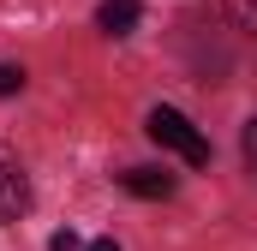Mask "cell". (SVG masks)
<instances>
[{
	"mask_svg": "<svg viewBox=\"0 0 257 251\" xmlns=\"http://www.w3.org/2000/svg\"><path fill=\"white\" fill-rule=\"evenodd\" d=\"M24 209H30V180H24V168L0 150V227H6V221H18Z\"/></svg>",
	"mask_w": 257,
	"mask_h": 251,
	"instance_id": "cell-2",
	"label": "cell"
},
{
	"mask_svg": "<svg viewBox=\"0 0 257 251\" xmlns=\"http://www.w3.org/2000/svg\"><path fill=\"white\" fill-rule=\"evenodd\" d=\"M24 90V66H0V96H18Z\"/></svg>",
	"mask_w": 257,
	"mask_h": 251,
	"instance_id": "cell-5",
	"label": "cell"
},
{
	"mask_svg": "<svg viewBox=\"0 0 257 251\" xmlns=\"http://www.w3.org/2000/svg\"><path fill=\"white\" fill-rule=\"evenodd\" d=\"M84 251H120V245H114V239H96V245H84Z\"/></svg>",
	"mask_w": 257,
	"mask_h": 251,
	"instance_id": "cell-8",
	"label": "cell"
},
{
	"mask_svg": "<svg viewBox=\"0 0 257 251\" xmlns=\"http://www.w3.org/2000/svg\"><path fill=\"white\" fill-rule=\"evenodd\" d=\"M126 191L132 197H168V191H174V174H168V168H132Z\"/></svg>",
	"mask_w": 257,
	"mask_h": 251,
	"instance_id": "cell-4",
	"label": "cell"
},
{
	"mask_svg": "<svg viewBox=\"0 0 257 251\" xmlns=\"http://www.w3.org/2000/svg\"><path fill=\"white\" fill-rule=\"evenodd\" d=\"M245 168H251V174H257V120L245 126Z\"/></svg>",
	"mask_w": 257,
	"mask_h": 251,
	"instance_id": "cell-7",
	"label": "cell"
},
{
	"mask_svg": "<svg viewBox=\"0 0 257 251\" xmlns=\"http://www.w3.org/2000/svg\"><path fill=\"white\" fill-rule=\"evenodd\" d=\"M138 18H144V6H138V0H102V6H96V24H102L108 36H132V30H138Z\"/></svg>",
	"mask_w": 257,
	"mask_h": 251,
	"instance_id": "cell-3",
	"label": "cell"
},
{
	"mask_svg": "<svg viewBox=\"0 0 257 251\" xmlns=\"http://www.w3.org/2000/svg\"><path fill=\"white\" fill-rule=\"evenodd\" d=\"M144 132H150V138H156L162 150L186 156L192 168H203V162H209V138H203V132H197V126L186 120L180 108H150V120H144Z\"/></svg>",
	"mask_w": 257,
	"mask_h": 251,
	"instance_id": "cell-1",
	"label": "cell"
},
{
	"mask_svg": "<svg viewBox=\"0 0 257 251\" xmlns=\"http://www.w3.org/2000/svg\"><path fill=\"white\" fill-rule=\"evenodd\" d=\"M48 251H84V239H78V233H72V227H60V233H54V239H48Z\"/></svg>",
	"mask_w": 257,
	"mask_h": 251,
	"instance_id": "cell-6",
	"label": "cell"
}]
</instances>
